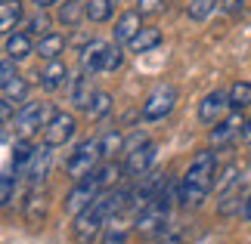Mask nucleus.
<instances>
[{"instance_id": "16", "label": "nucleus", "mask_w": 251, "mask_h": 244, "mask_svg": "<svg viewBox=\"0 0 251 244\" xmlns=\"http://www.w3.org/2000/svg\"><path fill=\"white\" fill-rule=\"evenodd\" d=\"M81 19H87V0H65L59 6V25L78 28Z\"/></svg>"}, {"instance_id": "33", "label": "nucleus", "mask_w": 251, "mask_h": 244, "mask_svg": "<svg viewBox=\"0 0 251 244\" xmlns=\"http://www.w3.org/2000/svg\"><path fill=\"white\" fill-rule=\"evenodd\" d=\"M137 3H140L143 16H155V13H161V9L168 6V0H137Z\"/></svg>"}, {"instance_id": "10", "label": "nucleus", "mask_w": 251, "mask_h": 244, "mask_svg": "<svg viewBox=\"0 0 251 244\" xmlns=\"http://www.w3.org/2000/svg\"><path fill=\"white\" fill-rule=\"evenodd\" d=\"M140 31H143V13L140 9H130V13H124L115 22V44H130Z\"/></svg>"}, {"instance_id": "37", "label": "nucleus", "mask_w": 251, "mask_h": 244, "mask_svg": "<svg viewBox=\"0 0 251 244\" xmlns=\"http://www.w3.org/2000/svg\"><path fill=\"white\" fill-rule=\"evenodd\" d=\"M224 9H226L229 16H239L245 9V0H224Z\"/></svg>"}, {"instance_id": "9", "label": "nucleus", "mask_w": 251, "mask_h": 244, "mask_svg": "<svg viewBox=\"0 0 251 244\" xmlns=\"http://www.w3.org/2000/svg\"><path fill=\"white\" fill-rule=\"evenodd\" d=\"M105 53H109V44H105V41H90V44H84V46H81V71H87V74L102 71Z\"/></svg>"}, {"instance_id": "32", "label": "nucleus", "mask_w": 251, "mask_h": 244, "mask_svg": "<svg viewBox=\"0 0 251 244\" xmlns=\"http://www.w3.org/2000/svg\"><path fill=\"white\" fill-rule=\"evenodd\" d=\"M121 59H124L121 46H118V44L109 46V53H105V62H102V71H118V68H121Z\"/></svg>"}, {"instance_id": "21", "label": "nucleus", "mask_w": 251, "mask_h": 244, "mask_svg": "<svg viewBox=\"0 0 251 244\" xmlns=\"http://www.w3.org/2000/svg\"><path fill=\"white\" fill-rule=\"evenodd\" d=\"M47 170H50V145H44V149L34 152V161H31V167H28V182L37 189V185L44 182Z\"/></svg>"}, {"instance_id": "19", "label": "nucleus", "mask_w": 251, "mask_h": 244, "mask_svg": "<svg viewBox=\"0 0 251 244\" xmlns=\"http://www.w3.org/2000/svg\"><path fill=\"white\" fill-rule=\"evenodd\" d=\"M239 127H245V121L239 118V114H229L226 121H220V124H214V133H211V142L214 145H226L233 136L239 133Z\"/></svg>"}, {"instance_id": "26", "label": "nucleus", "mask_w": 251, "mask_h": 244, "mask_svg": "<svg viewBox=\"0 0 251 244\" xmlns=\"http://www.w3.org/2000/svg\"><path fill=\"white\" fill-rule=\"evenodd\" d=\"M109 111H112V96L109 93H93L90 105H87V118H90V121H100Z\"/></svg>"}, {"instance_id": "29", "label": "nucleus", "mask_w": 251, "mask_h": 244, "mask_svg": "<svg viewBox=\"0 0 251 244\" xmlns=\"http://www.w3.org/2000/svg\"><path fill=\"white\" fill-rule=\"evenodd\" d=\"M100 149H102V158H115V152H121L124 149V136L118 130H109L100 139Z\"/></svg>"}, {"instance_id": "41", "label": "nucleus", "mask_w": 251, "mask_h": 244, "mask_svg": "<svg viewBox=\"0 0 251 244\" xmlns=\"http://www.w3.org/2000/svg\"><path fill=\"white\" fill-rule=\"evenodd\" d=\"M242 136H245V139H251V118H248L245 127H242Z\"/></svg>"}, {"instance_id": "34", "label": "nucleus", "mask_w": 251, "mask_h": 244, "mask_svg": "<svg viewBox=\"0 0 251 244\" xmlns=\"http://www.w3.org/2000/svg\"><path fill=\"white\" fill-rule=\"evenodd\" d=\"M158 244H183V235L177 229H161L158 232Z\"/></svg>"}, {"instance_id": "8", "label": "nucleus", "mask_w": 251, "mask_h": 244, "mask_svg": "<svg viewBox=\"0 0 251 244\" xmlns=\"http://www.w3.org/2000/svg\"><path fill=\"white\" fill-rule=\"evenodd\" d=\"M229 109H233V105H229V96H224V93H208L205 99L199 102V118H201V124H220V121H226L229 118Z\"/></svg>"}, {"instance_id": "2", "label": "nucleus", "mask_w": 251, "mask_h": 244, "mask_svg": "<svg viewBox=\"0 0 251 244\" xmlns=\"http://www.w3.org/2000/svg\"><path fill=\"white\" fill-rule=\"evenodd\" d=\"M100 158H102L100 139H87V142H81L78 149L72 152V158L65 161V173H69V179L81 182V179H87V177H93V173L100 170Z\"/></svg>"}, {"instance_id": "22", "label": "nucleus", "mask_w": 251, "mask_h": 244, "mask_svg": "<svg viewBox=\"0 0 251 244\" xmlns=\"http://www.w3.org/2000/svg\"><path fill=\"white\" fill-rule=\"evenodd\" d=\"M22 22V0H3L0 3V28L13 34V28Z\"/></svg>"}, {"instance_id": "20", "label": "nucleus", "mask_w": 251, "mask_h": 244, "mask_svg": "<svg viewBox=\"0 0 251 244\" xmlns=\"http://www.w3.org/2000/svg\"><path fill=\"white\" fill-rule=\"evenodd\" d=\"M245 210V198H242V189H239V182L233 185V189H226L224 195H220V204H217V213L220 217H233V213Z\"/></svg>"}, {"instance_id": "27", "label": "nucleus", "mask_w": 251, "mask_h": 244, "mask_svg": "<svg viewBox=\"0 0 251 244\" xmlns=\"http://www.w3.org/2000/svg\"><path fill=\"white\" fill-rule=\"evenodd\" d=\"M121 173H124V167H121V164H102V167L100 170H96L93 173V177H96V182H100V189L105 192V189H112V185L115 182H118V177H121Z\"/></svg>"}, {"instance_id": "4", "label": "nucleus", "mask_w": 251, "mask_h": 244, "mask_svg": "<svg viewBox=\"0 0 251 244\" xmlns=\"http://www.w3.org/2000/svg\"><path fill=\"white\" fill-rule=\"evenodd\" d=\"M177 87L174 84H161V87H155V90H152V96L146 102H143V121H161V118H168V114L174 111V105H177Z\"/></svg>"}, {"instance_id": "11", "label": "nucleus", "mask_w": 251, "mask_h": 244, "mask_svg": "<svg viewBox=\"0 0 251 244\" xmlns=\"http://www.w3.org/2000/svg\"><path fill=\"white\" fill-rule=\"evenodd\" d=\"M47 207H50V195L41 192V189H31V195H28V201H25V220L31 222V226H41L47 220Z\"/></svg>"}, {"instance_id": "17", "label": "nucleus", "mask_w": 251, "mask_h": 244, "mask_svg": "<svg viewBox=\"0 0 251 244\" xmlns=\"http://www.w3.org/2000/svg\"><path fill=\"white\" fill-rule=\"evenodd\" d=\"M65 50V37L62 34H44L41 41H37V46H34V53L41 56V59H47V62H53V59H59V53Z\"/></svg>"}, {"instance_id": "36", "label": "nucleus", "mask_w": 251, "mask_h": 244, "mask_svg": "<svg viewBox=\"0 0 251 244\" xmlns=\"http://www.w3.org/2000/svg\"><path fill=\"white\" fill-rule=\"evenodd\" d=\"M13 77H16V65H13V59L6 56L3 65H0V84H3V81H13Z\"/></svg>"}, {"instance_id": "18", "label": "nucleus", "mask_w": 251, "mask_h": 244, "mask_svg": "<svg viewBox=\"0 0 251 244\" xmlns=\"http://www.w3.org/2000/svg\"><path fill=\"white\" fill-rule=\"evenodd\" d=\"M3 50H6V56L13 62H19V59H25V56L34 53V44H31V37H28V34H6Z\"/></svg>"}, {"instance_id": "3", "label": "nucleus", "mask_w": 251, "mask_h": 244, "mask_svg": "<svg viewBox=\"0 0 251 244\" xmlns=\"http://www.w3.org/2000/svg\"><path fill=\"white\" fill-rule=\"evenodd\" d=\"M50 105L47 102H28L22 111L16 114V136L19 139H31L34 133H41L50 124Z\"/></svg>"}, {"instance_id": "24", "label": "nucleus", "mask_w": 251, "mask_h": 244, "mask_svg": "<svg viewBox=\"0 0 251 244\" xmlns=\"http://www.w3.org/2000/svg\"><path fill=\"white\" fill-rule=\"evenodd\" d=\"M25 96H28V84H25V77H13V81H3V102L9 105H22L25 102Z\"/></svg>"}, {"instance_id": "38", "label": "nucleus", "mask_w": 251, "mask_h": 244, "mask_svg": "<svg viewBox=\"0 0 251 244\" xmlns=\"http://www.w3.org/2000/svg\"><path fill=\"white\" fill-rule=\"evenodd\" d=\"M0 118H3V127H9V121H13V105L9 102H0Z\"/></svg>"}, {"instance_id": "28", "label": "nucleus", "mask_w": 251, "mask_h": 244, "mask_svg": "<svg viewBox=\"0 0 251 244\" xmlns=\"http://www.w3.org/2000/svg\"><path fill=\"white\" fill-rule=\"evenodd\" d=\"M112 9H115L112 0H87V19L90 22H105L112 16Z\"/></svg>"}, {"instance_id": "30", "label": "nucleus", "mask_w": 251, "mask_h": 244, "mask_svg": "<svg viewBox=\"0 0 251 244\" xmlns=\"http://www.w3.org/2000/svg\"><path fill=\"white\" fill-rule=\"evenodd\" d=\"M186 13H189V19L201 22V19H208L211 13H214V0H189Z\"/></svg>"}, {"instance_id": "5", "label": "nucleus", "mask_w": 251, "mask_h": 244, "mask_svg": "<svg viewBox=\"0 0 251 244\" xmlns=\"http://www.w3.org/2000/svg\"><path fill=\"white\" fill-rule=\"evenodd\" d=\"M75 130H78V121H75V114H65V111H56L50 124L44 127V145H50V149H59V145H65L75 136Z\"/></svg>"}, {"instance_id": "12", "label": "nucleus", "mask_w": 251, "mask_h": 244, "mask_svg": "<svg viewBox=\"0 0 251 244\" xmlns=\"http://www.w3.org/2000/svg\"><path fill=\"white\" fill-rule=\"evenodd\" d=\"M127 235H130V220H127V210H121L105 222L102 244H127Z\"/></svg>"}, {"instance_id": "13", "label": "nucleus", "mask_w": 251, "mask_h": 244, "mask_svg": "<svg viewBox=\"0 0 251 244\" xmlns=\"http://www.w3.org/2000/svg\"><path fill=\"white\" fill-rule=\"evenodd\" d=\"M65 77H69V65L53 59V62H47V68L41 74H37V81H41L44 90H59V87L65 84Z\"/></svg>"}, {"instance_id": "31", "label": "nucleus", "mask_w": 251, "mask_h": 244, "mask_svg": "<svg viewBox=\"0 0 251 244\" xmlns=\"http://www.w3.org/2000/svg\"><path fill=\"white\" fill-rule=\"evenodd\" d=\"M25 28H28V34H37V41H41L44 34H50V19H47V16L41 13V16L28 19V22H25Z\"/></svg>"}, {"instance_id": "25", "label": "nucleus", "mask_w": 251, "mask_h": 244, "mask_svg": "<svg viewBox=\"0 0 251 244\" xmlns=\"http://www.w3.org/2000/svg\"><path fill=\"white\" fill-rule=\"evenodd\" d=\"M229 105H233V109L239 111V109H248L251 105V84L248 81H236L233 87H229Z\"/></svg>"}, {"instance_id": "39", "label": "nucleus", "mask_w": 251, "mask_h": 244, "mask_svg": "<svg viewBox=\"0 0 251 244\" xmlns=\"http://www.w3.org/2000/svg\"><path fill=\"white\" fill-rule=\"evenodd\" d=\"M31 3H34L37 9H47V6H53V3H59V0H31Z\"/></svg>"}, {"instance_id": "35", "label": "nucleus", "mask_w": 251, "mask_h": 244, "mask_svg": "<svg viewBox=\"0 0 251 244\" xmlns=\"http://www.w3.org/2000/svg\"><path fill=\"white\" fill-rule=\"evenodd\" d=\"M0 204H3V207H9V204H13V173H3V195H0Z\"/></svg>"}, {"instance_id": "40", "label": "nucleus", "mask_w": 251, "mask_h": 244, "mask_svg": "<svg viewBox=\"0 0 251 244\" xmlns=\"http://www.w3.org/2000/svg\"><path fill=\"white\" fill-rule=\"evenodd\" d=\"M242 217L251 220V195H245V210H242Z\"/></svg>"}, {"instance_id": "15", "label": "nucleus", "mask_w": 251, "mask_h": 244, "mask_svg": "<svg viewBox=\"0 0 251 244\" xmlns=\"http://www.w3.org/2000/svg\"><path fill=\"white\" fill-rule=\"evenodd\" d=\"M90 99H93V74L81 71V77H75V84H72V102H75V109L87 111Z\"/></svg>"}, {"instance_id": "14", "label": "nucleus", "mask_w": 251, "mask_h": 244, "mask_svg": "<svg viewBox=\"0 0 251 244\" xmlns=\"http://www.w3.org/2000/svg\"><path fill=\"white\" fill-rule=\"evenodd\" d=\"M34 152H37V145H31V139H16V149H13L16 177H28V167H31V161H34Z\"/></svg>"}, {"instance_id": "1", "label": "nucleus", "mask_w": 251, "mask_h": 244, "mask_svg": "<svg viewBox=\"0 0 251 244\" xmlns=\"http://www.w3.org/2000/svg\"><path fill=\"white\" fill-rule=\"evenodd\" d=\"M214 177H217L214 152H196V158L189 161V170L180 179V204L183 207H199L208 198V192L214 189Z\"/></svg>"}, {"instance_id": "23", "label": "nucleus", "mask_w": 251, "mask_h": 244, "mask_svg": "<svg viewBox=\"0 0 251 244\" xmlns=\"http://www.w3.org/2000/svg\"><path fill=\"white\" fill-rule=\"evenodd\" d=\"M158 44H161V31H158V28H143V31L133 37L127 46H130L133 53H149V50H155Z\"/></svg>"}, {"instance_id": "6", "label": "nucleus", "mask_w": 251, "mask_h": 244, "mask_svg": "<svg viewBox=\"0 0 251 244\" xmlns=\"http://www.w3.org/2000/svg\"><path fill=\"white\" fill-rule=\"evenodd\" d=\"M158 158V145L155 142H140L133 145V149H127V161H124V173L127 177H143L146 170H152V164H155Z\"/></svg>"}, {"instance_id": "7", "label": "nucleus", "mask_w": 251, "mask_h": 244, "mask_svg": "<svg viewBox=\"0 0 251 244\" xmlns=\"http://www.w3.org/2000/svg\"><path fill=\"white\" fill-rule=\"evenodd\" d=\"M102 195L100 182H96V177H87L81 182H75V189L65 195V210L69 213H81L84 207H90V204Z\"/></svg>"}]
</instances>
